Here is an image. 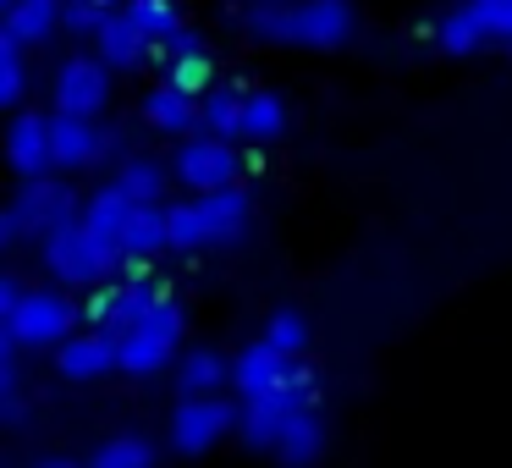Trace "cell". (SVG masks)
<instances>
[{
	"instance_id": "cell-1",
	"label": "cell",
	"mask_w": 512,
	"mask_h": 468,
	"mask_svg": "<svg viewBox=\"0 0 512 468\" xmlns=\"http://www.w3.org/2000/svg\"><path fill=\"white\" fill-rule=\"evenodd\" d=\"M83 193L67 188L61 177H28L23 188H17V199L0 210V243L17 248L28 243V237H39L45 243L50 232H61V226L83 221Z\"/></svg>"
},
{
	"instance_id": "cell-2",
	"label": "cell",
	"mask_w": 512,
	"mask_h": 468,
	"mask_svg": "<svg viewBox=\"0 0 512 468\" xmlns=\"http://www.w3.org/2000/svg\"><path fill=\"white\" fill-rule=\"evenodd\" d=\"M39 248H45V270L61 281V287H83V292H89V287H100V281H111L116 270H122V259H116L83 221L50 232Z\"/></svg>"
},
{
	"instance_id": "cell-3",
	"label": "cell",
	"mask_w": 512,
	"mask_h": 468,
	"mask_svg": "<svg viewBox=\"0 0 512 468\" xmlns=\"http://www.w3.org/2000/svg\"><path fill=\"white\" fill-rule=\"evenodd\" d=\"M78 303L67 298V292H56V287H28V298H23V309L17 314H6L0 320V331L6 336H17L23 347H61L72 331H78Z\"/></svg>"
},
{
	"instance_id": "cell-4",
	"label": "cell",
	"mask_w": 512,
	"mask_h": 468,
	"mask_svg": "<svg viewBox=\"0 0 512 468\" xmlns=\"http://www.w3.org/2000/svg\"><path fill=\"white\" fill-rule=\"evenodd\" d=\"M171 177H177L182 188H193V199H199V193H221L243 177V155L232 149V138L193 133V138H182L177 155H171Z\"/></svg>"
},
{
	"instance_id": "cell-5",
	"label": "cell",
	"mask_w": 512,
	"mask_h": 468,
	"mask_svg": "<svg viewBox=\"0 0 512 468\" xmlns=\"http://www.w3.org/2000/svg\"><path fill=\"white\" fill-rule=\"evenodd\" d=\"M232 430H237V408L226 397H182L177 408H171V424H166L171 452H182V457L210 452V446L226 441Z\"/></svg>"
},
{
	"instance_id": "cell-6",
	"label": "cell",
	"mask_w": 512,
	"mask_h": 468,
	"mask_svg": "<svg viewBox=\"0 0 512 468\" xmlns=\"http://www.w3.org/2000/svg\"><path fill=\"white\" fill-rule=\"evenodd\" d=\"M50 100H56V111H67V116H100L105 100H111V67H105L100 56L61 61L56 83H50Z\"/></svg>"
},
{
	"instance_id": "cell-7",
	"label": "cell",
	"mask_w": 512,
	"mask_h": 468,
	"mask_svg": "<svg viewBox=\"0 0 512 468\" xmlns=\"http://www.w3.org/2000/svg\"><path fill=\"white\" fill-rule=\"evenodd\" d=\"M6 155H12L17 177H50L56 171V149H50V116L45 111H17L12 133H6Z\"/></svg>"
},
{
	"instance_id": "cell-8",
	"label": "cell",
	"mask_w": 512,
	"mask_h": 468,
	"mask_svg": "<svg viewBox=\"0 0 512 468\" xmlns=\"http://www.w3.org/2000/svg\"><path fill=\"white\" fill-rule=\"evenodd\" d=\"M50 149H56V171L100 166V155H105V127L94 122V116H67V111H56V116H50Z\"/></svg>"
},
{
	"instance_id": "cell-9",
	"label": "cell",
	"mask_w": 512,
	"mask_h": 468,
	"mask_svg": "<svg viewBox=\"0 0 512 468\" xmlns=\"http://www.w3.org/2000/svg\"><path fill=\"white\" fill-rule=\"evenodd\" d=\"M292 364H298V358L276 353L265 336H259V342H248L243 353L232 358V386H237V397H265V391H276L281 380H287Z\"/></svg>"
},
{
	"instance_id": "cell-10",
	"label": "cell",
	"mask_w": 512,
	"mask_h": 468,
	"mask_svg": "<svg viewBox=\"0 0 512 468\" xmlns=\"http://www.w3.org/2000/svg\"><path fill=\"white\" fill-rule=\"evenodd\" d=\"M353 34V0H298V45L336 50Z\"/></svg>"
},
{
	"instance_id": "cell-11",
	"label": "cell",
	"mask_w": 512,
	"mask_h": 468,
	"mask_svg": "<svg viewBox=\"0 0 512 468\" xmlns=\"http://www.w3.org/2000/svg\"><path fill=\"white\" fill-rule=\"evenodd\" d=\"M199 215H204V226H210V248L215 243L226 248L254 226V199H248L243 182H232V188H221V193H199Z\"/></svg>"
},
{
	"instance_id": "cell-12",
	"label": "cell",
	"mask_w": 512,
	"mask_h": 468,
	"mask_svg": "<svg viewBox=\"0 0 512 468\" xmlns=\"http://www.w3.org/2000/svg\"><path fill=\"white\" fill-rule=\"evenodd\" d=\"M94 56H100L111 72H133V67H144V61H149V39H144V28L133 23L127 6H116V12L105 17L100 39H94Z\"/></svg>"
},
{
	"instance_id": "cell-13",
	"label": "cell",
	"mask_w": 512,
	"mask_h": 468,
	"mask_svg": "<svg viewBox=\"0 0 512 468\" xmlns=\"http://www.w3.org/2000/svg\"><path fill=\"white\" fill-rule=\"evenodd\" d=\"M144 122L155 127V133H166V138H193L199 133V100L193 94H182V89H171L166 78L155 83V89L144 94Z\"/></svg>"
},
{
	"instance_id": "cell-14",
	"label": "cell",
	"mask_w": 512,
	"mask_h": 468,
	"mask_svg": "<svg viewBox=\"0 0 512 468\" xmlns=\"http://www.w3.org/2000/svg\"><path fill=\"white\" fill-rule=\"evenodd\" d=\"M56 369L67 380H100L105 369H116V347H111V336L105 331H72L67 342L56 347Z\"/></svg>"
},
{
	"instance_id": "cell-15",
	"label": "cell",
	"mask_w": 512,
	"mask_h": 468,
	"mask_svg": "<svg viewBox=\"0 0 512 468\" xmlns=\"http://www.w3.org/2000/svg\"><path fill=\"white\" fill-rule=\"evenodd\" d=\"M138 204L127 199L116 182H105L100 193H89V204H83V226H89L94 237H100L105 248H111L116 259H122V237H127V221H133Z\"/></svg>"
},
{
	"instance_id": "cell-16",
	"label": "cell",
	"mask_w": 512,
	"mask_h": 468,
	"mask_svg": "<svg viewBox=\"0 0 512 468\" xmlns=\"http://www.w3.org/2000/svg\"><path fill=\"white\" fill-rule=\"evenodd\" d=\"M61 17H67V0H17L6 6V39L17 45H45V39L61 34Z\"/></svg>"
},
{
	"instance_id": "cell-17",
	"label": "cell",
	"mask_w": 512,
	"mask_h": 468,
	"mask_svg": "<svg viewBox=\"0 0 512 468\" xmlns=\"http://www.w3.org/2000/svg\"><path fill=\"white\" fill-rule=\"evenodd\" d=\"M111 347H116V369H122V375H160V369L171 364V353H177L171 342L138 331V325L133 331H111Z\"/></svg>"
},
{
	"instance_id": "cell-18",
	"label": "cell",
	"mask_w": 512,
	"mask_h": 468,
	"mask_svg": "<svg viewBox=\"0 0 512 468\" xmlns=\"http://www.w3.org/2000/svg\"><path fill=\"white\" fill-rule=\"evenodd\" d=\"M116 188L127 193L133 204H166V193H171V166H160V160H149V155H127L122 166H116Z\"/></svg>"
},
{
	"instance_id": "cell-19",
	"label": "cell",
	"mask_w": 512,
	"mask_h": 468,
	"mask_svg": "<svg viewBox=\"0 0 512 468\" xmlns=\"http://www.w3.org/2000/svg\"><path fill=\"white\" fill-rule=\"evenodd\" d=\"M320 452H325V419H320V408L292 413L287 430H281V441H276V457L287 468H309V463H320Z\"/></svg>"
},
{
	"instance_id": "cell-20",
	"label": "cell",
	"mask_w": 512,
	"mask_h": 468,
	"mask_svg": "<svg viewBox=\"0 0 512 468\" xmlns=\"http://www.w3.org/2000/svg\"><path fill=\"white\" fill-rule=\"evenodd\" d=\"M221 386H232V364L215 347H193L177 364V391L182 397H221Z\"/></svg>"
},
{
	"instance_id": "cell-21",
	"label": "cell",
	"mask_w": 512,
	"mask_h": 468,
	"mask_svg": "<svg viewBox=\"0 0 512 468\" xmlns=\"http://www.w3.org/2000/svg\"><path fill=\"white\" fill-rule=\"evenodd\" d=\"M171 248V221H166V204H138L133 221H127L122 237V259H155Z\"/></svg>"
},
{
	"instance_id": "cell-22",
	"label": "cell",
	"mask_w": 512,
	"mask_h": 468,
	"mask_svg": "<svg viewBox=\"0 0 512 468\" xmlns=\"http://www.w3.org/2000/svg\"><path fill=\"white\" fill-rule=\"evenodd\" d=\"M435 45H441L446 56H474V50L490 45V28H485V17L463 0V6H452V12L435 23Z\"/></svg>"
},
{
	"instance_id": "cell-23",
	"label": "cell",
	"mask_w": 512,
	"mask_h": 468,
	"mask_svg": "<svg viewBox=\"0 0 512 468\" xmlns=\"http://www.w3.org/2000/svg\"><path fill=\"white\" fill-rule=\"evenodd\" d=\"M243 111H248V94L243 89H210L199 100V133L210 138H243Z\"/></svg>"
},
{
	"instance_id": "cell-24",
	"label": "cell",
	"mask_w": 512,
	"mask_h": 468,
	"mask_svg": "<svg viewBox=\"0 0 512 468\" xmlns=\"http://www.w3.org/2000/svg\"><path fill=\"white\" fill-rule=\"evenodd\" d=\"M138 331H149V336H160V342H171L177 347L182 342V298L171 287H149L144 292V309H138Z\"/></svg>"
},
{
	"instance_id": "cell-25",
	"label": "cell",
	"mask_w": 512,
	"mask_h": 468,
	"mask_svg": "<svg viewBox=\"0 0 512 468\" xmlns=\"http://www.w3.org/2000/svg\"><path fill=\"white\" fill-rule=\"evenodd\" d=\"M281 133H287V105L276 94L254 89L248 94V111H243V138L248 144H276Z\"/></svg>"
},
{
	"instance_id": "cell-26",
	"label": "cell",
	"mask_w": 512,
	"mask_h": 468,
	"mask_svg": "<svg viewBox=\"0 0 512 468\" xmlns=\"http://www.w3.org/2000/svg\"><path fill=\"white\" fill-rule=\"evenodd\" d=\"M243 28L254 39H270V45H298V0H287V6H248Z\"/></svg>"
},
{
	"instance_id": "cell-27",
	"label": "cell",
	"mask_w": 512,
	"mask_h": 468,
	"mask_svg": "<svg viewBox=\"0 0 512 468\" xmlns=\"http://www.w3.org/2000/svg\"><path fill=\"white\" fill-rule=\"evenodd\" d=\"M127 12H133V23H138V28H144L149 50H155V45H171V39L182 34L177 0H127Z\"/></svg>"
},
{
	"instance_id": "cell-28",
	"label": "cell",
	"mask_w": 512,
	"mask_h": 468,
	"mask_svg": "<svg viewBox=\"0 0 512 468\" xmlns=\"http://www.w3.org/2000/svg\"><path fill=\"white\" fill-rule=\"evenodd\" d=\"M166 221H171V254H199V248H210V226L199 215V199L166 204Z\"/></svg>"
},
{
	"instance_id": "cell-29",
	"label": "cell",
	"mask_w": 512,
	"mask_h": 468,
	"mask_svg": "<svg viewBox=\"0 0 512 468\" xmlns=\"http://www.w3.org/2000/svg\"><path fill=\"white\" fill-rule=\"evenodd\" d=\"M166 83L171 89H182V94H193V100H204L210 89H221V78H215V67H210V56H177L166 67Z\"/></svg>"
},
{
	"instance_id": "cell-30",
	"label": "cell",
	"mask_w": 512,
	"mask_h": 468,
	"mask_svg": "<svg viewBox=\"0 0 512 468\" xmlns=\"http://www.w3.org/2000/svg\"><path fill=\"white\" fill-rule=\"evenodd\" d=\"M265 342L276 347V353H287V358H303L309 353V320H303L298 309H276L270 325H265Z\"/></svg>"
},
{
	"instance_id": "cell-31",
	"label": "cell",
	"mask_w": 512,
	"mask_h": 468,
	"mask_svg": "<svg viewBox=\"0 0 512 468\" xmlns=\"http://www.w3.org/2000/svg\"><path fill=\"white\" fill-rule=\"evenodd\" d=\"M100 463L105 468H155V441L127 430V435H116V441L100 446Z\"/></svg>"
},
{
	"instance_id": "cell-32",
	"label": "cell",
	"mask_w": 512,
	"mask_h": 468,
	"mask_svg": "<svg viewBox=\"0 0 512 468\" xmlns=\"http://www.w3.org/2000/svg\"><path fill=\"white\" fill-rule=\"evenodd\" d=\"M28 94V72H23V45L0 39V105H17Z\"/></svg>"
},
{
	"instance_id": "cell-33",
	"label": "cell",
	"mask_w": 512,
	"mask_h": 468,
	"mask_svg": "<svg viewBox=\"0 0 512 468\" xmlns=\"http://www.w3.org/2000/svg\"><path fill=\"white\" fill-rule=\"evenodd\" d=\"M105 17H111V12H100V6H83V0H67V17H61V28H67L72 39H100Z\"/></svg>"
},
{
	"instance_id": "cell-34",
	"label": "cell",
	"mask_w": 512,
	"mask_h": 468,
	"mask_svg": "<svg viewBox=\"0 0 512 468\" xmlns=\"http://www.w3.org/2000/svg\"><path fill=\"white\" fill-rule=\"evenodd\" d=\"M479 17H485L490 39H512V0H468Z\"/></svg>"
},
{
	"instance_id": "cell-35",
	"label": "cell",
	"mask_w": 512,
	"mask_h": 468,
	"mask_svg": "<svg viewBox=\"0 0 512 468\" xmlns=\"http://www.w3.org/2000/svg\"><path fill=\"white\" fill-rule=\"evenodd\" d=\"M23 298H28V287L23 281L12 276V270H6V276H0V320H6V314H17L23 309Z\"/></svg>"
},
{
	"instance_id": "cell-36",
	"label": "cell",
	"mask_w": 512,
	"mask_h": 468,
	"mask_svg": "<svg viewBox=\"0 0 512 468\" xmlns=\"http://www.w3.org/2000/svg\"><path fill=\"white\" fill-rule=\"evenodd\" d=\"M127 160V127H105V155H100V166H122Z\"/></svg>"
},
{
	"instance_id": "cell-37",
	"label": "cell",
	"mask_w": 512,
	"mask_h": 468,
	"mask_svg": "<svg viewBox=\"0 0 512 468\" xmlns=\"http://www.w3.org/2000/svg\"><path fill=\"white\" fill-rule=\"evenodd\" d=\"M83 6H100V12H116V6H127V0H83Z\"/></svg>"
},
{
	"instance_id": "cell-38",
	"label": "cell",
	"mask_w": 512,
	"mask_h": 468,
	"mask_svg": "<svg viewBox=\"0 0 512 468\" xmlns=\"http://www.w3.org/2000/svg\"><path fill=\"white\" fill-rule=\"evenodd\" d=\"M39 468H78V463H67V457H50V463H39Z\"/></svg>"
},
{
	"instance_id": "cell-39",
	"label": "cell",
	"mask_w": 512,
	"mask_h": 468,
	"mask_svg": "<svg viewBox=\"0 0 512 468\" xmlns=\"http://www.w3.org/2000/svg\"><path fill=\"white\" fill-rule=\"evenodd\" d=\"M248 6H287V0H248Z\"/></svg>"
},
{
	"instance_id": "cell-40",
	"label": "cell",
	"mask_w": 512,
	"mask_h": 468,
	"mask_svg": "<svg viewBox=\"0 0 512 468\" xmlns=\"http://www.w3.org/2000/svg\"><path fill=\"white\" fill-rule=\"evenodd\" d=\"M89 468H105V463H100V457H94V463H89Z\"/></svg>"
},
{
	"instance_id": "cell-41",
	"label": "cell",
	"mask_w": 512,
	"mask_h": 468,
	"mask_svg": "<svg viewBox=\"0 0 512 468\" xmlns=\"http://www.w3.org/2000/svg\"><path fill=\"white\" fill-rule=\"evenodd\" d=\"M6 6H17V0H6Z\"/></svg>"
},
{
	"instance_id": "cell-42",
	"label": "cell",
	"mask_w": 512,
	"mask_h": 468,
	"mask_svg": "<svg viewBox=\"0 0 512 468\" xmlns=\"http://www.w3.org/2000/svg\"><path fill=\"white\" fill-rule=\"evenodd\" d=\"M507 50H512V39H507Z\"/></svg>"
}]
</instances>
